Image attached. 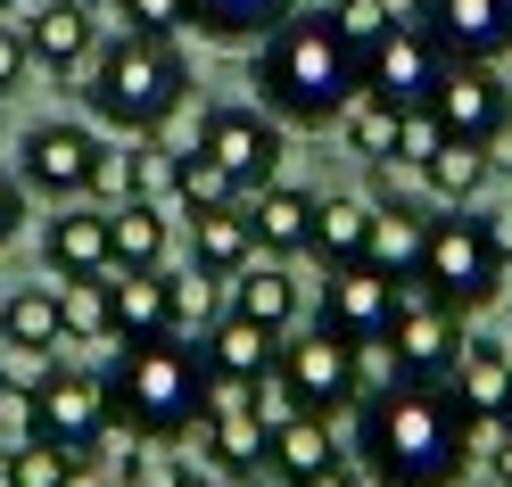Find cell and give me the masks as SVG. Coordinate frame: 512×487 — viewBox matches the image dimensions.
<instances>
[{"instance_id":"1","label":"cell","mask_w":512,"mask_h":487,"mask_svg":"<svg viewBox=\"0 0 512 487\" xmlns=\"http://www.w3.org/2000/svg\"><path fill=\"white\" fill-rule=\"evenodd\" d=\"M479 446V421L455 405L446 380H397L389 397L356 405V463L372 479H422V487H455Z\"/></svg>"},{"instance_id":"2","label":"cell","mask_w":512,"mask_h":487,"mask_svg":"<svg viewBox=\"0 0 512 487\" xmlns=\"http://www.w3.org/2000/svg\"><path fill=\"white\" fill-rule=\"evenodd\" d=\"M256 91H265L256 100L265 116L314 133V124H339V108L364 91V58L331 34V9H290L256 42Z\"/></svg>"},{"instance_id":"3","label":"cell","mask_w":512,"mask_h":487,"mask_svg":"<svg viewBox=\"0 0 512 487\" xmlns=\"http://www.w3.org/2000/svg\"><path fill=\"white\" fill-rule=\"evenodd\" d=\"M108 413H116V430H133L141 446L190 438L199 413H207V355L190 347L182 331L174 339L116 347V364H108Z\"/></svg>"},{"instance_id":"4","label":"cell","mask_w":512,"mask_h":487,"mask_svg":"<svg viewBox=\"0 0 512 487\" xmlns=\"http://www.w3.org/2000/svg\"><path fill=\"white\" fill-rule=\"evenodd\" d=\"M182 100H190V58L174 50V34H116L83 83V108L116 133H166Z\"/></svg>"},{"instance_id":"5","label":"cell","mask_w":512,"mask_h":487,"mask_svg":"<svg viewBox=\"0 0 512 487\" xmlns=\"http://www.w3.org/2000/svg\"><path fill=\"white\" fill-rule=\"evenodd\" d=\"M504 256H496V240H488V223H479L471 207H446V215H430V248H422V281L438 306H455V314H479V306H496V289H504Z\"/></svg>"},{"instance_id":"6","label":"cell","mask_w":512,"mask_h":487,"mask_svg":"<svg viewBox=\"0 0 512 487\" xmlns=\"http://www.w3.org/2000/svg\"><path fill=\"white\" fill-rule=\"evenodd\" d=\"M273 397L290 413H356V347L323 322H298L281 331V355H273Z\"/></svg>"},{"instance_id":"7","label":"cell","mask_w":512,"mask_h":487,"mask_svg":"<svg viewBox=\"0 0 512 487\" xmlns=\"http://www.w3.org/2000/svg\"><path fill=\"white\" fill-rule=\"evenodd\" d=\"M199 149L232 174L240 199H256L265 182H281V116L248 108V100H215L199 108Z\"/></svg>"},{"instance_id":"8","label":"cell","mask_w":512,"mask_h":487,"mask_svg":"<svg viewBox=\"0 0 512 487\" xmlns=\"http://www.w3.org/2000/svg\"><path fill=\"white\" fill-rule=\"evenodd\" d=\"M265 446H273L265 388H223V380H207V413H199L207 471H215V479H256V471H265Z\"/></svg>"},{"instance_id":"9","label":"cell","mask_w":512,"mask_h":487,"mask_svg":"<svg viewBox=\"0 0 512 487\" xmlns=\"http://www.w3.org/2000/svg\"><path fill=\"white\" fill-rule=\"evenodd\" d=\"M430 116L446 124V141L496 149L504 124H512V91H504V75L488 67V58H446V75H438V91H430Z\"/></svg>"},{"instance_id":"10","label":"cell","mask_w":512,"mask_h":487,"mask_svg":"<svg viewBox=\"0 0 512 487\" xmlns=\"http://www.w3.org/2000/svg\"><path fill=\"white\" fill-rule=\"evenodd\" d=\"M34 405H42V438H58L67 454H91L108 438V372H91V364H50L34 380Z\"/></svg>"},{"instance_id":"11","label":"cell","mask_w":512,"mask_h":487,"mask_svg":"<svg viewBox=\"0 0 512 487\" xmlns=\"http://www.w3.org/2000/svg\"><path fill=\"white\" fill-rule=\"evenodd\" d=\"M389 347L405 355L413 380H446L463 355V314L438 306L422 281H397V306H389Z\"/></svg>"},{"instance_id":"12","label":"cell","mask_w":512,"mask_h":487,"mask_svg":"<svg viewBox=\"0 0 512 487\" xmlns=\"http://www.w3.org/2000/svg\"><path fill=\"white\" fill-rule=\"evenodd\" d=\"M91 166H100V141H91V124H34L17 149V182L34 190V199L67 207V199H91Z\"/></svg>"},{"instance_id":"13","label":"cell","mask_w":512,"mask_h":487,"mask_svg":"<svg viewBox=\"0 0 512 487\" xmlns=\"http://www.w3.org/2000/svg\"><path fill=\"white\" fill-rule=\"evenodd\" d=\"M438 75H446V50L430 42V25H422V17H413V25L397 17L389 34L364 50V91H380V100H397V108H430Z\"/></svg>"},{"instance_id":"14","label":"cell","mask_w":512,"mask_h":487,"mask_svg":"<svg viewBox=\"0 0 512 487\" xmlns=\"http://www.w3.org/2000/svg\"><path fill=\"white\" fill-rule=\"evenodd\" d=\"M413 17L430 25L446 58H496L512 50V0H413Z\"/></svg>"},{"instance_id":"15","label":"cell","mask_w":512,"mask_h":487,"mask_svg":"<svg viewBox=\"0 0 512 487\" xmlns=\"http://www.w3.org/2000/svg\"><path fill=\"white\" fill-rule=\"evenodd\" d=\"M389 306H397V281H389V273H372V265H331L323 298H314V322L356 347V339H380V331H389Z\"/></svg>"},{"instance_id":"16","label":"cell","mask_w":512,"mask_h":487,"mask_svg":"<svg viewBox=\"0 0 512 487\" xmlns=\"http://www.w3.org/2000/svg\"><path fill=\"white\" fill-rule=\"evenodd\" d=\"M199 355H207V380L223 388H265L273 380V355H281V331H265V322H248L223 306L207 331H199Z\"/></svg>"},{"instance_id":"17","label":"cell","mask_w":512,"mask_h":487,"mask_svg":"<svg viewBox=\"0 0 512 487\" xmlns=\"http://www.w3.org/2000/svg\"><path fill=\"white\" fill-rule=\"evenodd\" d=\"M108 322H116V347L174 339L182 331V314H174V265H157V273H116L108 265Z\"/></svg>"},{"instance_id":"18","label":"cell","mask_w":512,"mask_h":487,"mask_svg":"<svg viewBox=\"0 0 512 487\" xmlns=\"http://www.w3.org/2000/svg\"><path fill=\"white\" fill-rule=\"evenodd\" d=\"M323 471H339L331 413H290V405H281V421H273V446H265V479H273V487H314Z\"/></svg>"},{"instance_id":"19","label":"cell","mask_w":512,"mask_h":487,"mask_svg":"<svg viewBox=\"0 0 512 487\" xmlns=\"http://www.w3.org/2000/svg\"><path fill=\"white\" fill-rule=\"evenodd\" d=\"M42 265L58 281H83V273H108V207L100 199H67L42 223Z\"/></svg>"},{"instance_id":"20","label":"cell","mask_w":512,"mask_h":487,"mask_svg":"<svg viewBox=\"0 0 512 487\" xmlns=\"http://www.w3.org/2000/svg\"><path fill=\"white\" fill-rule=\"evenodd\" d=\"M446 388H455V405L471 421H512V347L504 339H463Z\"/></svg>"},{"instance_id":"21","label":"cell","mask_w":512,"mask_h":487,"mask_svg":"<svg viewBox=\"0 0 512 487\" xmlns=\"http://www.w3.org/2000/svg\"><path fill=\"white\" fill-rule=\"evenodd\" d=\"M248 232H256V256H306L314 240V190H290V182H265L248 199Z\"/></svg>"},{"instance_id":"22","label":"cell","mask_w":512,"mask_h":487,"mask_svg":"<svg viewBox=\"0 0 512 487\" xmlns=\"http://www.w3.org/2000/svg\"><path fill=\"white\" fill-rule=\"evenodd\" d=\"M232 314L265 322V331H298V314H306V289L290 281V265H281V256H248V265L232 273Z\"/></svg>"},{"instance_id":"23","label":"cell","mask_w":512,"mask_h":487,"mask_svg":"<svg viewBox=\"0 0 512 487\" xmlns=\"http://www.w3.org/2000/svg\"><path fill=\"white\" fill-rule=\"evenodd\" d=\"M182 223H190V265H199L207 281H232L248 256H256L248 199H232V207H199V215H182Z\"/></svg>"},{"instance_id":"24","label":"cell","mask_w":512,"mask_h":487,"mask_svg":"<svg viewBox=\"0 0 512 487\" xmlns=\"http://www.w3.org/2000/svg\"><path fill=\"white\" fill-rule=\"evenodd\" d=\"M166 240H174V223H166L157 199L108 207V265L116 273H157V265H166Z\"/></svg>"},{"instance_id":"25","label":"cell","mask_w":512,"mask_h":487,"mask_svg":"<svg viewBox=\"0 0 512 487\" xmlns=\"http://www.w3.org/2000/svg\"><path fill=\"white\" fill-rule=\"evenodd\" d=\"M157 174H166V149H157V133H124L116 149H100V166H91V199H100V207L149 199Z\"/></svg>"},{"instance_id":"26","label":"cell","mask_w":512,"mask_h":487,"mask_svg":"<svg viewBox=\"0 0 512 487\" xmlns=\"http://www.w3.org/2000/svg\"><path fill=\"white\" fill-rule=\"evenodd\" d=\"M422 248H430V215H422V207H405V199L372 207V240H364V265H372V273L413 281V273H422Z\"/></svg>"},{"instance_id":"27","label":"cell","mask_w":512,"mask_h":487,"mask_svg":"<svg viewBox=\"0 0 512 487\" xmlns=\"http://www.w3.org/2000/svg\"><path fill=\"white\" fill-rule=\"evenodd\" d=\"M25 50H34V67H50V75L83 67L91 58V9L83 0H42V9L25 17Z\"/></svg>"},{"instance_id":"28","label":"cell","mask_w":512,"mask_h":487,"mask_svg":"<svg viewBox=\"0 0 512 487\" xmlns=\"http://www.w3.org/2000/svg\"><path fill=\"white\" fill-rule=\"evenodd\" d=\"M0 339L17 355H58L67 347V298L58 289H9L0 298Z\"/></svg>"},{"instance_id":"29","label":"cell","mask_w":512,"mask_h":487,"mask_svg":"<svg viewBox=\"0 0 512 487\" xmlns=\"http://www.w3.org/2000/svg\"><path fill=\"white\" fill-rule=\"evenodd\" d=\"M364 240H372V199L314 190V240H306V256H323V265H364Z\"/></svg>"},{"instance_id":"30","label":"cell","mask_w":512,"mask_h":487,"mask_svg":"<svg viewBox=\"0 0 512 487\" xmlns=\"http://www.w3.org/2000/svg\"><path fill=\"white\" fill-rule=\"evenodd\" d=\"M488 174H496V149H479V141H438V157L422 166L438 207H471L479 190H488Z\"/></svg>"},{"instance_id":"31","label":"cell","mask_w":512,"mask_h":487,"mask_svg":"<svg viewBox=\"0 0 512 487\" xmlns=\"http://www.w3.org/2000/svg\"><path fill=\"white\" fill-rule=\"evenodd\" d=\"M290 9L298 0H190V25H199L207 42H265Z\"/></svg>"},{"instance_id":"32","label":"cell","mask_w":512,"mask_h":487,"mask_svg":"<svg viewBox=\"0 0 512 487\" xmlns=\"http://www.w3.org/2000/svg\"><path fill=\"white\" fill-rule=\"evenodd\" d=\"M397 100H380V91H356V100L339 108V133L356 157H372V166H397Z\"/></svg>"},{"instance_id":"33","label":"cell","mask_w":512,"mask_h":487,"mask_svg":"<svg viewBox=\"0 0 512 487\" xmlns=\"http://www.w3.org/2000/svg\"><path fill=\"white\" fill-rule=\"evenodd\" d=\"M166 182H174V199H182V215H199V207H232L240 190H232V174L215 166V157L190 141L182 157H166Z\"/></svg>"},{"instance_id":"34","label":"cell","mask_w":512,"mask_h":487,"mask_svg":"<svg viewBox=\"0 0 512 487\" xmlns=\"http://www.w3.org/2000/svg\"><path fill=\"white\" fill-rule=\"evenodd\" d=\"M58 298H67V339H83V347L116 339V322H108V273H83V281L58 289Z\"/></svg>"},{"instance_id":"35","label":"cell","mask_w":512,"mask_h":487,"mask_svg":"<svg viewBox=\"0 0 512 487\" xmlns=\"http://www.w3.org/2000/svg\"><path fill=\"white\" fill-rule=\"evenodd\" d=\"M323 9H331V34L356 50V58H364L380 34H389V25H397V0H323Z\"/></svg>"},{"instance_id":"36","label":"cell","mask_w":512,"mask_h":487,"mask_svg":"<svg viewBox=\"0 0 512 487\" xmlns=\"http://www.w3.org/2000/svg\"><path fill=\"white\" fill-rule=\"evenodd\" d=\"M397 380H413V372H405V355L389 347V331H380V339H356V405H364V397H389Z\"/></svg>"},{"instance_id":"37","label":"cell","mask_w":512,"mask_h":487,"mask_svg":"<svg viewBox=\"0 0 512 487\" xmlns=\"http://www.w3.org/2000/svg\"><path fill=\"white\" fill-rule=\"evenodd\" d=\"M34 438H42L34 388H25V380H0V454H17V446H34Z\"/></svg>"},{"instance_id":"38","label":"cell","mask_w":512,"mask_h":487,"mask_svg":"<svg viewBox=\"0 0 512 487\" xmlns=\"http://www.w3.org/2000/svg\"><path fill=\"white\" fill-rule=\"evenodd\" d=\"M9 471H17V487H67L75 454L58 446V438H34V446H17V454H9Z\"/></svg>"},{"instance_id":"39","label":"cell","mask_w":512,"mask_h":487,"mask_svg":"<svg viewBox=\"0 0 512 487\" xmlns=\"http://www.w3.org/2000/svg\"><path fill=\"white\" fill-rule=\"evenodd\" d=\"M438 141H446V124H438L430 108H405V116H397V166L422 174L430 157H438Z\"/></svg>"},{"instance_id":"40","label":"cell","mask_w":512,"mask_h":487,"mask_svg":"<svg viewBox=\"0 0 512 487\" xmlns=\"http://www.w3.org/2000/svg\"><path fill=\"white\" fill-rule=\"evenodd\" d=\"M133 34H182L190 25V0H116Z\"/></svg>"},{"instance_id":"41","label":"cell","mask_w":512,"mask_h":487,"mask_svg":"<svg viewBox=\"0 0 512 487\" xmlns=\"http://www.w3.org/2000/svg\"><path fill=\"white\" fill-rule=\"evenodd\" d=\"M25 67H34V50H25V25H9L0 17V100L25 83Z\"/></svg>"},{"instance_id":"42","label":"cell","mask_w":512,"mask_h":487,"mask_svg":"<svg viewBox=\"0 0 512 487\" xmlns=\"http://www.w3.org/2000/svg\"><path fill=\"white\" fill-rule=\"evenodd\" d=\"M25 199H34V190L17 182V166H0V248H9V240L25 232Z\"/></svg>"},{"instance_id":"43","label":"cell","mask_w":512,"mask_h":487,"mask_svg":"<svg viewBox=\"0 0 512 487\" xmlns=\"http://www.w3.org/2000/svg\"><path fill=\"white\" fill-rule=\"evenodd\" d=\"M479 446H488V479L512 487V421H479ZM471 446V454H479Z\"/></svg>"},{"instance_id":"44","label":"cell","mask_w":512,"mask_h":487,"mask_svg":"<svg viewBox=\"0 0 512 487\" xmlns=\"http://www.w3.org/2000/svg\"><path fill=\"white\" fill-rule=\"evenodd\" d=\"M67 487H124L108 463H100V454H75V471H67Z\"/></svg>"},{"instance_id":"45","label":"cell","mask_w":512,"mask_h":487,"mask_svg":"<svg viewBox=\"0 0 512 487\" xmlns=\"http://www.w3.org/2000/svg\"><path fill=\"white\" fill-rule=\"evenodd\" d=\"M479 223H488V240H496V256L512 265V207H496V215H479Z\"/></svg>"},{"instance_id":"46","label":"cell","mask_w":512,"mask_h":487,"mask_svg":"<svg viewBox=\"0 0 512 487\" xmlns=\"http://www.w3.org/2000/svg\"><path fill=\"white\" fill-rule=\"evenodd\" d=\"M314 487H380V479H372V471H347V463H339V471H323Z\"/></svg>"},{"instance_id":"47","label":"cell","mask_w":512,"mask_h":487,"mask_svg":"<svg viewBox=\"0 0 512 487\" xmlns=\"http://www.w3.org/2000/svg\"><path fill=\"white\" fill-rule=\"evenodd\" d=\"M0 487H17V471H9V454H0Z\"/></svg>"},{"instance_id":"48","label":"cell","mask_w":512,"mask_h":487,"mask_svg":"<svg viewBox=\"0 0 512 487\" xmlns=\"http://www.w3.org/2000/svg\"><path fill=\"white\" fill-rule=\"evenodd\" d=\"M223 487H265V471H256V479H223Z\"/></svg>"},{"instance_id":"49","label":"cell","mask_w":512,"mask_h":487,"mask_svg":"<svg viewBox=\"0 0 512 487\" xmlns=\"http://www.w3.org/2000/svg\"><path fill=\"white\" fill-rule=\"evenodd\" d=\"M380 487H422V479H380Z\"/></svg>"},{"instance_id":"50","label":"cell","mask_w":512,"mask_h":487,"mask_svg":"<svg viewBox=\"0 0 512 487\" xmlns=\"http://www.w3.org/2000/svg\"><path fill=\"white\" fill-rule=\"evenodd\" d=\"M83 9H100V0H83Z\"/></svg>"},{"instance_id":"51","label":"cell","mask_w":512,"mask_h":487,"mask_svg":"<svg viewBox=\"0 0 512 487\" xmlns=\"http://www.w3.org/2000/svg\"><path fill=\"white\" fill-rule=\"evenodd\" d=\"M488 487H496V479H488Z\"/></svg>"}]
</instances>
